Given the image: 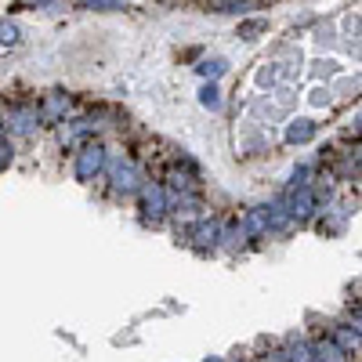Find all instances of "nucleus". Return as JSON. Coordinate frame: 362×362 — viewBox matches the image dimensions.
<instances>
[{
  "instance_id": "obj_2",
  "label": "nucleus",
  "mask_w": 362,
  "mask_h": 362,
  "mask_svg": "<svg viewBox=\"0 0 362 362\" xmlns=\"http://www.w3.org/2000/svg\"><path fill=\"white\" fill-rule=\"evenodd\" d=\"M160 181L174 192V196H185V192H203V170L189 153H174V160L163 167Z\"/></svg>"
},
{
  "instance_id": "obj_13",
  "label": "nucleus",
  "mask_w": 362,
  "mask_h": 362,
  "mask_svg": "<svg viewBox=\"0 0 362 362\" xmlns=\"http://www.w3.org/2000/svg\"><path fill=\"white\" fill-rule=\"evenodd\" d=\"M243 228L250 232V239H268L272 235V228H268V210H264V203H257V206H247L243 210Z\"/></svg>"
},
{
  "instance_id": "obj_24",
  "label": "nucleus",
  "mask_w": 362,
  "mask_h": 362,
  "mask_svg": "<svg viewBox=\"0 0 362 362\" xmlns=\"http://www.w3.org/2000/svg\"><path fill=\"white\" fill-rule=\"evenodd\" d=\"M0 44H18V29L11 22H0Z\"/></svg>"
},
{
  "instance_id": "obj_29",
  "label": "nucleus",
  "mask_w": 362,
  "mask_h": 362,
  "mask_svg": "<svg viewBox=\"0 0 362 362\" xmlns=\"http://www.w3.org/2000/svg\"><path fill=\"white\" fill-rule=\"evenodd\" d=\"M351 153H355V160L362 163V145H358V148H351Z\"/></svg>"
},
{
  "instance_id": "obj_30",
  "label": "nucleus",
  "mask_w": 362,
  "mask_h": 362,
  "mask_svg": "<svg viewBox=\"0 0 362 362\" xmlns=\"http://www.w3.org/2000/svg\"><path fill=\"white\" fill-rule=\"evenodd\" d=\"M355 127H358V131H362V112H358V119H355Z\"/></svg>"
},
{
  "instance_id": "obj_9",
  "label": "nucleus",
  "mask_w": 362,
  "mask_h": 362,
  "mask_svg": "<svg viewBox=\"0 0 362 362\" xmlns=\"http://www.w3.org/2000/svg\"><path fill=\"white\" fill-rule=\"evenodd\" d=\"M326 334L341 344V351H344L351 362H358V358H362V334H358V329H355L351 322H334V326L326 329Z\"/></svg>"
},
{
  "instance_id": "obj_21",
  "label": "nucleus",
  "mask_w": 362,
  "mask_h": 362,
  "mask_svg": "<svg viewBox=\"0 0 362 362\" xmlns=\"http://www.w3.org/2000/svg\"><path fill=\"white\" fill-rule=\"evenodd\" d=\"M308 102H312L315 109H326V105H334V90H329V87H322V83H319V87L312 90V95H308Z\"/></svg>"
},
{
  "instance_id": "obj_6",
  "label": "nucleus",
  "mask_w": 362,
  "mask_h": 362,
  "mask_svg": "<svg viewBox=\"0 0 362 362\" xmlns=\"http://www.w3.org/2000/svg\"><path fill=\"white\" fill-rule=\"evenodd\" d=\"M105 163H109V148L102 141H87L76 153V177L80 181H95L98 174H105Z\"/></svg>"
},
{
  "instance_id": "obj_28",
  "label": "nucleus",
  "mask_w": 362,
  "mask_h": 362,
  "mask_svg": "<svg viewBox=\"0 0 362 362\" xmlns=\"http://www.w3.org/2000/svg\"><path fill=\"white\" fill-rule=\"evenodd\" d=\"M203 362H228V358H221V355H206Z\"/></svg>"
},
{
  "instance_id": "obj_5",
  "label": "nucleus",
  "mask_w": 362,
  "mask_h": 362,
  "mask_svg": "<svg viewBox=\"0 0 362 362\" xmlns=\"http://www.w3.org/2000/svg\"><path fill=\"white\" fill-rule=\"evenodd\" d=\"M218 243H221V218L203 214L199 221H192L189 250H196L199 257H210V254H218Z\"/></svg>"
},
{
  "instance_id": "obj_17",
  "label": "nucleus",
  "mask_w": 362,
  "mask_h": 362,
  "mask_svg": "<svg viewBox=\"0 0 362 362\" xmlns=\"http://www.w3.org/2000/svg\"><path fill=\"white\" fill-rule=\"evenodd\" d=\"M196 73H199L203 80H221V76L228 73V58H221V54H214V58H203V62L196 66Z\"/></svg>"
},
{
  "instance_id": "obj_12",
  "label": "nucleus",
  "mask_w": 362,
  "mask_h": 362,
  "mask_svg": "<svg viewBox=\"0 0 362 362\" xmlns=\"http://www.w3.org/2000/svg\"><path fill=\"white\" fill-rule=\"evenodd\" d=\"M264 210H268V228H272V235H290V232L297 228V221L290 218V210H286L283 196L268 199V203H264Z\"/></svg>"
},
{
  "instance_id": "obj_7",
  "label": "nucleus",
  "mask_w": 362,
  "mask_h": 362,
  "mask_svg": "<svg viewBox=\"0 0 362 362\" xmlns=\"http://www.w3.org/2000/svg\"><path fill=\"white\" fill-rule=\"evenodd\" d=\"M250 247V232L243 228L239 218H221V243H218V254H239Z\"/></svg>"
},
{
  "instance_id": "obj_14",
  "label": "nucleus",
  "mask_w": 362,
  "mask_h": 362,
  "mask_svg": "<svg viewBox=\"0 0 362 362\" xmlns=\"http://www.w3.org/2000/svg\"><path fill=\"white\" fill-rule=\"evenodd\" d=\"M279 351H283V362H315V351H312V341H305V337H286L283 344H279Z\"/></svg>"
},
{
  "instance_id": "obj_11",
  "label": "nucleus",
  "mask_w": 362,
  "mask_h": 362,
  "mask_svg": "<svg viewBox=\"0 0 362 362\" xmlns=\"http://www.w3.org/2000/svg\"><path fill=\"white\" fill-rule=\"evenodd\" d=\"M268 145H272V138H268L264 124L250 119V124L243 127V141H239V153H243V156H261V153H268Z\"/></svg>"
},
{
  "instance_id": "obj_22",
  "label": "nucleus",
  "mask_w": 362,
  "mask_h": 362,
  "mask_svg": "<svg viewBox=\"0 0 362 362\" xmlns=\"http://www.w3.org/2000/svg\"><path fill=\"white\" fill-rule=\"evenodd\" d=\"M210 11H247V0H210Z\"/></svg>"
},
{
  "instance_id": "obj_16",
  "label": "nucleus",
  "mask_w": 362,
  "mask_h": 362,
  "mask_svg": "<svg viewBox=\"0 0 362 362\" xmlns=\"http://www.w3.org/2000/svg\"><path fill=\"white\" fill-rule=\"evenodd\" d=\"M199 105L210 109V112H221V109H225V95H221L218 80H203V87H199Z\"/></svg>"
},
{
  "instance_id": "obj_4",
  "label": "nucleus",
  "mask_w": 362,
  "mask_h": 362,
  "mask_svg": "<svg viewBox=\"0 0 362 362\" xmlns=\"http://www.w3.org/2000/svg\"><path fill=\"white\" fill-rule=\"evenodd\" d=\"M279 196H283L290 218H293L297 225H308V221H315V218L322 214V196H319L315 185H286Z\"/></svg>"
},
{
  "instance_id": "obj_15",
  "label": "nucleus",
  "mask_w": 362,
  "mask_h": 362,
  "mask_svg": "<svg viewBox=\"0 0 362 362\" xmlns=\"http://www.w3.org/2000/svg\"><path fill=\"white\" fill-rule=\"evenodd\" d=\"M312 351H315V362H351V358L341 351V344L329 337V334L315 337V341H312Z\"/></svg>"
},
{
  "instance_id": "obj_23",
  "label": "nucleus",
  "mask_w": 362,
  "mask_h": 362,
  "mask_svg": "<svg viewBox=\"0 0 362 362\" xmlns=\"http://www.w3.org/2000/svg\"><path fill=\"white\" fill-rule=\"evenodd\" d=\"M334 40H337V29H334V22L315 29V44H322V47H326V44H334Z\"/></svg>"
},
{
  "instance_id": "obj_10",
  "label": "nucleus",
  "mask_w": 362,
  "mask_h": 362,
  "mask_svg": "<svg viewBox=\"0 0 362 362\" xmlns=\"http://www.w3.org/2000/svg\"><path fill=\"white\" fill-rule=\"evenodd\" d=\"M315 134H319V124L308 119V116H293V119H286V127H283V141L286 145H308V141H315Z\"/></svg>"
},
{
  "instance_id": "obj_19",
  "label": "nucleus",
  "mask_w": 362,
  "mask_h": 362,
  "mask_svg": "<svg viewBox=\"0 0 362 362\" xmlns=\"http://www.w3.org/2000/svg\"><path fill=\"white\" fill-rule=\"evenodd\" d=\"M312 76L315 80H334V76H341V66L334 58H319V62H312Z\"/></svg>"
},
{
  "instance_id": "obj_18",
  "label": "nucleus",
  "mask_w": 362,
  "mask_h": 362,
  "mask_svg": "<svg viewBox=\"0 0 362 362\" xmlns=\"http://www.w3.org/2000/svg\"><path fill=\"white\" fill-rule=\"evenodd\" d=\"M261 33H268V18H243V22H239V37H243L247 44L257 40Z\"/></svg>"
},
{
  "instance_id": "obj_26",
  "label": "nucleus",
  "mask_w": 362,
  "mask_h": 362,
  "mask_svg": "<svg viewBox=\"0 0 362 362\" xmlns=\"http://www.w3.org/2000/svg\"><path fill=\"white\" fill-rule=\"evenodd\" d=\"M355 329H358V334H362V300H358V305H351V319H348Z\"/></svg>"
},
{
  "instance_id": "obj_31",
  "label": "nucleus",
  "mask_w": 362,
  "mask_h": 362,
  "mask_svg": "<svg viewBox=\"0 0 362 362\" xmlns=\"http://www.w3.org/2000/svg\"><path fill=\"white\" fill-rule=\"evenodd\" d=\"M235 362H254V358H235Z\"/></svg>"
},
{
  "instance_id": "obj_3",
  "label": "nucleus",
  "mask_w": 362,
  "mask_h": 362,
  "mask_svg": "<svg viewBox=\"0 0 362 362\" xmlns=\"http://www.w3.org/2000/svg\"><path fill=\"white\" fill-rule=\"evenodd\" d=\"M105 174H109V185L119 199H134L138 189L145 185V170L138 167V160L131 156H109L105 163Z\"/></svg>"
},
{
  "instance_id": "obj_27",
  "label": "nucleus",
  "mask_w": 362,
  "mask_h": 362,
  "mask_svg": "<svg viewBox=\"0 0 362 362\" xmlns=\"http://www.w3.org/2000/svg\"><path fill=\"white\" fill-rule=\"evenodd\" d=\"M348 51H351L355 62H362V37H358V40H351V44H348Z\"/></svg>"
},
{
  "instance_id": "obj_20",
  "label": "nucleus",
  "mask_w": 362,
  "mask_h": 362,
  "mask_svg": "<svg viewBox=\"0 0 362 362\" xmlns=\"http://www.w3.org/2000/svg\"><path fill=\"white\" fill-rule=\"evenodd\" d=\"M80 8H90V11H124L127 4L124 0H76Z\"/></svg>"
},
{
  "instance_id": "obj_25",
  "label": "nucleus",
  "mask_w": 362,
  "mask_h": 362,
  "mask_svg": "<svg viewBox=\"0 0 362 362\" xmlns=\"http://www.w3.org/2000/svg\"><path fill=\"white\" fill-rule=\"evenodd\" d=\"M47 116H58V112H66L69 109V98H47Z\"/></svg>"
},
{
  "instance_id": "obj_8",
  "label": "nucleus",
  "mask_w": 362,
  "mask_h": 362,
  "mask_svg": "<svg viewBox=\"0 0 362 362\" xmlns=\"http://www.w3.org/2000/svg\"><path fill=\"white\" fill-rule=\"evenodd\" d=\"M348 218H351V206L348 203H326L322 214L315 218V225H319L322 235H341L348 228Z\"/></svg>"
},
{
  "instance_id": "obj_1",
  "label": "nucleus",
  "mask_w": 362,
  "mask_h": 362,
  "mask_svg": "<svg viewBox=\"0 0 362 362\" xmlns=\"http://www.w3.org/2000/svg\"><path fill=\"white\" fill-rule=\"evenodd\" d=\"M138 214H141V225L148 228H163L170 221V189L163 185L160 177H145V185L138 189Z\"/></svg>"
}]
</instances>
